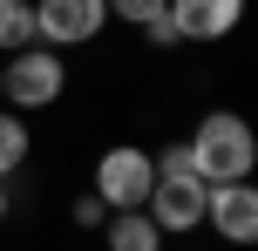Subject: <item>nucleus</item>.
<instances>
[{
    "label": "nucleus",
    "mask_w": 258,
    "mask_h": 251,
    "mask_svg": "<svg viewBox=\"0 0 258 251\" xmlns=\"http://www.w3.org/2000/svg\"><path fill=\"white\" fill-rule=\"evenodd\" d=\"M183 149H190V170L204 177V184H238V177H251V163H258L251 122L231 116V109H211V116L190 129Z\"/></svg>",
    "instance_id": "obj_1"
},
{
    "label": "nucleus",
    "mask_w": 258,
    "mask_h": 251,
    "mask_svg": "<svg viewBox=\"0 0 258 251\" xmlns=\"http://www.w3.org/2000/svg\"><path fill=\"white\" fill-rule=\"evenodd\" d=\"M61 89H68V68H61V54L54 48H21L7 68H0V95H7L14 109H54L61 102Z\"/></svg>",
    "instance_id": "obj_2"
},
{
    "label": "nucleus",
    "mask_w": 258,
    "mask_h": 251,
    "mask_svg": "<svg viewBox=\"0 0 258 251\" xmlns=\"http://www.w3.org/2000/svg\"><path fill=\"white\" fill-rule=\"evenodd\" d=\"M150 184H156V163H150V149H136V143L102 149V163H95V197H102L109 211H143Z\"/></svg>",
    "instance_id": "obj_3"
},
{
    "label": "nucleus",
    "mask_w": 258,
    "mask_h": 251,
    "mask_svg": "<svg viewBox=\"0 0 258 251\" xmlns=\"http://www.w3.org/2000/svg\"><path fill=\"white\" fill-rule=\"evenodd\" d=\"M109 21V0H34V41L41 48H82Z\"/></svg>",
    "instance_id": "obj_4"
},
{
    "label": "nucleus",
    "mask_w": 258,
    "mask_h": 251,
    "mask_svg": "<svg viewBox=\"0 0 258 251\" xmlns=\"http://www.w3.org/2000/svg\"><path fill=\"white\" fill-rule=\"evenodd\" d=\"M204 190H211V184H204L197 170H170V177L150 184L143 211H150L156 231H197V224H204Z\"/></svg>",
    "instance_id": "obj_5"
},
{
    "label": "nucleus",
    "mask_w": 258,
    "mask_h": 251,
    "mask_svg": "<svg viewBox=\"0 0 258 251\" xmlns=\"http://www.w3.org/2000/svg\"><path fill=\"white\" fill-rule=\"evenodd\" d=\"M204 224L218 231V238H231V244H251L258 238V190H251V177L204 190Z\"/></svg>",
    "instance_id": "obj_6"
},
{
    "label": "nucleus",
    "mask_w": 258,
    "mask_h": 251,
    "mask_svg": "<svg viewBox=\"0 0 258 251\" xmlns=\"http://www.w3.org/2000/svg\"><path fill=\"white\" fill-rule=\"evenodd\" d=\"M163 14L177 27V41H224L245 21V0H170Z\"/></svg>",
    "instance_id": "obj_7"
},
{
    "label": "nucleus",
    "mask_w": 258,
    "mask_h": 251,
    "mask_svg": "<svg viewBox=\"0 0 258 251\" xmlns=\"http://www.w3.org/2000/svg\"><path fill=\"white\" fill-rule=\"evenodd\" d=\"M102 231H109V251H163V231L150 224V211H109Z\"/></svg>",
    "instance_id": "obj_8"
},
{
    "label": "nucleus",
    "mask_w": 258,
    "mask_h": 251,
    "mask_svg": "<svg viewBox=\"0 0 258 251\" xmlns=\"http://www.w3.org/2000/svg\"><path fill=\"white\" fill-rule=\"evenodd\" d=\"M34 48V0H0V54Z\"/></svg>",
    "instance_id": "obj_9"
},
{
    "label": "nucleus",
    "mask_w": 258,
    "mask_h": 251,
    "mask_svg": "<svg viewBox=\"0 0 258 251\" xmlns=\"http://www.w3.org/2000/svg\"><path fill=\"white\" fill-rule=\"evenodd\" d=\"M21 163H27V122L0 109V184H7V177L21 170Z\"/></svg>",
    "instance_id": "obj_10"
},
{
    "label": "nucleus",
    "mask_w": 258,
    "mask_h": 251,
    "mask_svg": "<svg viewBox=\"0 0 258 251\" xmlns=\"http://www.w3.org/2000/svg\"><path fill=\"white\" fill-rule=\"evenodd\" d=\"M170 0H109V14H116V21H129V27H143V21H156V14H163Z\"/></svg>",
    "instance_id": "obj_11"
},
{
    "label": "nucleus",
    "mask_w": 258,
    "mask_h": 251,
    "mask_svg": "<svg viewBox=\"0 0 258 251\" xmlns=\"http://www.w3.org/2000/svg\"><path fill=\"white\" fill-rule=\"evenodd\" d=\"M102 217H109V204L95 197V190H89V197H75V224H82V231H102Z\"/></svg>",
    "instance_id": "obj_12"
},
{
    "label": "nucleus",
    "mask_w": 258,
    "mask_h": 251,
    "mask_svg": "<svg viewBox=\"0 0 258 251\" xmlns=\"http://www.w3.org/2000/svg\"><path fill=\"white\" fill-rule=\"evenodd\" d=\"M143 41H150V48H177V27H170V14H156V21H143Z\"/></svg>",
    "instance_id": "obj_13"
},
{
    "label": "nucleus",
    "mask_w": 258,
    "mask_h": 251,
    "mask_svg": "<svg viewBox=\"0 0 258 251\" xmlns=\"http://www.w3.org/2000/svg\"><path fill=\"white\" fill-rule=\"evenodd\" d=\"M0 224H7V184H0Z\"/></svg>",
    "instance_id": "obj_14"
}]
</instances>
